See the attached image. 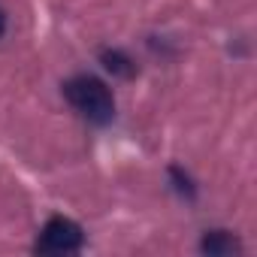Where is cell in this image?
Listing matches in <instances>:
<instances>
[{"mask_svg": "<svg viewBox=\"0 0 257 257\" xmlns=\"http://www.w3.org/2000/svg\"><path fill=\"white\" fill-rule=\"evenodd\" d=\"M200 251L209 254V257H227V254H239L242 245L233 233L227 230H209L203 239H200Z\"/></svg>", "mask_w": 257, "mask_h": 257, "instance_id": "3", "label": "cell"}, {"mask_svg": "<svg viewBox=\"0 0 257 257\" xmlns=\"http://www.w3.org/2000/svg\"><path fill=\"white\" fill-rule=\"evenodd\" d=\"M4 31H7V16H4V10H0V37H4Z\"/></svg>", "mask_w": 257, "mask_h": 257, "instance_id": "6", "label": "cell"}, {"mask_svg": "<svg viewBox=\"0 0 257 257\" xmlns=\"http://www.w3.org/2000/svg\"><path fill=\"white\" fill-rule=\"evenodd\" d=\"M100 64L112 73V76H121V79H131L137 73V64L127 58L121 49H103L100 52Z\"/></svg>", "mask_w": 257, "mask_h": 257, "instance_id": "4", "label": "cell"}, {"mask_svg": "<svg viewBox=\"0 0 257 257\" xmlns=\"http://www.w3.org/2000/svg\"><path fill=\"white\" fill-rule=\"evenodd\" d=\"M170 179H173L176 194H182V197H188V200H194V197H197V188H194V182H191V176H188V173H182L179 167H170Z\"/></svg>", "mask_w": 257, "mask_h": 257, "instance_id": "5", "label": "cell"}, {"mask_svg": "<svg viewBox=\"0 0 257 257\" xmlns=\"http://www.w3.org/2000/svg\"><path fill=\"white\" fill-rule=\"evenodd\" d=\"M64 97L70 106L94 124H109L115 118V100L97 76H73L64 82Z\"/></svg>", "mask_w": 257, "mask_h": 257, "instance_id": "1", "label": "cell"}, {"mask_svg": "<svg viewBox=\"0 0 257 257\" xmlns=\"http://www.w3.org/2000/svg\"><path fill=\"white\" fill-rule=\"evenodd\" d=\"M82 242H85L82 227L76 221L64 218V215H55V218L46 221V227H43L34 248L40 254H73V251L82 248Z\"/></svg>", "mask_w": 257, "mask_h": 257, "instance_id": "2", "label": "cell"}]
</instances>
